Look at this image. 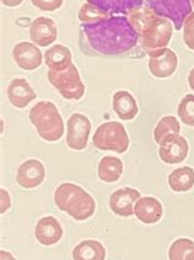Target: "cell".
Here are the masks:
<instances>
[{
	"mask_svg": "<svg viewBox=\"0 0 194 260\" xmlns=\"http://www.w3.org/2000/svg\"><path fill=\"white\" fill-rule=\"evenodd\" d=\"M80 31L89 47L105 56L126 53L140 41L127 16H111L96 24H83Z\"/></svg>",
	"mask_w": 194,
	"mask_h": 260,
	"instance_id": "6da1fadb",
	"label": "cell"
},
{
	"mask_svg": "<svg viewBox=\"0 0 194 260\" xmlns=\"http://www.w3.org/2000/svg\"><path fill=\"white\" fill-rule=\"evenodd\" d=\"M54 202L58 209L65 211L76 221L90 218L96 210L94 198L79 185L73 183H63L57 187Z\"/></svg>",
	"mask_w": 194,
	"mask_h": 260,
	"instance_id": "7a4b0ae2",
	"label": "cell"
},
{
	"mask_svg": "<svg viewBox=\"0 0 194 260\" xmlns=\"http://www.w3.org/2000/svg\"><path fill=\"white\" fill-rule=\"evenodd\" d=\"M30 121L40 137L48 142L59 141L64 135V121L51 101L37 103L30 111Z\"/></svg>",
	"mask_w": 194,
	"mask_h": 260,
	"instance_id": "3957f363",
	"label": "cell"
},
{
	"mask_svg": "<svg viewBox=\"0 0 194 260\" xmlns=\"http://www.w3.org/2000/svg\"><path fill=\"white\" fill-rule=\"evenodd\" d=\"M92 141L100 151H112L121 154L126 153L129 147L128 134L124 126L117 121H109L98 126Z\"/></svg>",
	"mask_w": 194,
	"mask_h": 260,
	"instance_id": "277c9868",
	"label": "cell"
},
{
	"mask_svg": "<svg viewBox=\"0 0 194 260\" xmlns=\"http://www.w3.org/2000/svg\"><path fill=\"white\" fill-rule=\"evenodd\" d=\"M48 80L66 100H80L85 94V84L81 80L76 66L71 64L63 72L49 69Z\"/></svg>",
	"mask_w": 194,
	"mask_h": 260,
	"instance_id": "5b68a950",
	"label": "cell"
},
{
	"mask_svg": "<svg viewBox=\"0 0 194 260\" xmlns=\"http://www.w3.org/2000/svg\"><path fill=\"white\" fill-rule=\"evenodd\" d=\"M173 28L175 27L169 19L158 15L140 36V47L147 54L166 48L172 37Z\"/></svg>",
	"mask_w": 194,
	"mask_h": 260,
	"instance_id": "8992f818",
	"label": "cell"
},
{
	"mask_svg": "<svg viewBox=\"0 0 194 260\" xmlns=\"http://www.w3.org/2000/svg\"><path fill=\"white\" fill-rule=\"evenodd\" d=\"M145 3L156 15L172 21L173 27L177 31L183 27L184 20L192 14L190 0H145Z\"/></svg>",
	"mask_w": 194,
	"mask_h": 260,
	"instance_id": "52a82bcc",
	"label": "cell"
},
{
	"mask_svg": "<svg viewBox=\"0 0 194 260\" xmlns=\"http://www.w3.org/2000/svg\"><path fill=\"white\" fill-rule=\"evenodd\" d=\"M66 144L74 151H83L88 147L91 122L85 115L75 114L69 117L66 122Z\"/></svg>",
	"mask_w": 194,
	"mask_h": 260,
	"instance_id": "ba28073f",
	"label": "cell"
},
{
	"mask_svg": "<svg viewBox=\"0 0 194 260\" xmlns=\"http://www.w3.org/2000/svg\"><path fill=\"white\" fill-rule=\"evenodd\" d=\"M160 159L166 164L182 163L187 158L189 146L187 140L181 135H170L159 144Z\"/></svg>",
	"mask_w": 194,
	"mask_h": 260,
	"instance_id": "9c48e42d",
	"label": "cell"
},
{
	"mask_svg": "<svg viewBox=\"0 0 194 260\" xmlns=\"http://www.w3.org/2000/svg\"><path fill=\"white\" fill-rule=\"evenodd\" d=\"M149 71L160 79L169 78L177 71L178 57L170 48H162L149 54Z\"/></svg>",
	"mask_w": 194,
	"mask_h": 260,
	"instance_id": "30bf717a",
	"label": "cell"
},
{
	"mask_svg": "<svg viewBox=\"0 0 194 260\" xmlns=\"http://www.w3.org/2000/svg\"><path fill=\"white\" fill-rule=\"evenodd\" d=\"M11 54H13L14 62L24 71H34L42 64V52L33 42L16 43Z\"/></svg>",
	"mask_w": 194,
	"mask_h": 260,
	"instance_id": "8fae6325",
	"label": "cell"
},
{
	"mask_svg": "<svg viewBox=\"0 0 194 260\" xmlns=\"http://www.w3.org/2000/svg\"><path fill=\"white\" fill-rule=\"evenodd\" d=\"M46 178V168L38 159H28L20 164L16 173V181L25 189L40 186Z\"/></svg>",
	"mask_w": 194,
	"mask_h": 260,
	"instance_id": "7c38bea8",
	"label": "cell"
},
{
	"mask_svg": "<svg viewBox=\"0 0 194 260\" xmlns=\"http://www.w3.org/2000/svg\"><path fill=\"white\" fill-rule=\"evenodd\" d=\"M30 37L34 45L40 47H48L56 42L58 37L56 22L49 17H37L30 25Z\"/></svg>",
	"mask_w": 194,
	"mask_h": 260,
	"instance_id": "4fadbf2b",
	"label": "cell"
},
{
	"mask_svg": "<svg viewBox=\"0 0 194 260\" xmlns=\"http://www.w3.org/2000/svg\"><path fill=\"white\" fill-rule=\"evenodd\" d=\"M140 199V192L132 187L115 190L109 198V207L121 217H130L134 215V204Z\"/></svg>",
	"mask_w": 194,
	"mask_h": 260,
	"instance_id": "5bb4252c",
	"label": "cell"
},
{
	"mask_svg": "<svg viewBox=\"0 0 194 260\" xmlns=\"http://www.w3.org/2000/svg\"><path fill=\"white\" fill-rule=\"evenodd\" d=\"M7 94L11 105L17 109H25L31 101H33L37 98L36 91L24 78L14 79L8 86Z\"/></svg>",
	"mask_w": 194,
	"mask_h": 260,
	"instance_id": "9a60e30c",
	"label": "cell"
},
{
	"mask_svg": "<svg viewBox=\"0 0 194 260\" xmlns=\"http://www.w3.org/2000/svg\"><path fill=\"white\" fill-rule=\"evenodd\" d=\"M36 239L43 245H53L63 237V228L57 218L47 216L41 218L34 228Z\"/></svg>",
	"mask_w": 194,
	"mask_h": 260,
	"instance_id": "2e32d148",
	"label": "cell"
},
{
	"mask_svg": "<svg viewBox=\"0 0 194 260\" xmlns=\"http://www.w3.org/2000/svg\"><path fill=\"white\" fill-rule=\"evenodd\" d=\"M164 213L161 202L151 196L140 198L134 206V215L140 222L145 224H152L160 221Z\"/></svg>",
	"mask_w": 194,
	"mask_h": 260,
	"instance_id": "e0dca14e",
	"label": "cell"
},
{
	"mask_svg": "<svg viewBox=\"0 0 194 260\" xmlns=\"http://www.w3.org/2000/svg\"><path fill=\"white\" fill-rule=\"evenodd\" d=\"M112 108L121 120L130 121L138 115L139 108L134 96L127 90L114 92L112 99Z\"/></svg>",
	"mask_w": 194,
	"mask_h": 260,
	"instance_id": "ac0fdd59",
	"label": "cell"
},
{
	"mask_svg": "<svg viewBox=\"0 0 194 260\" xmlns=\"http://www.w3.org/2000/svg\"><path fill=\"white\" fill-rule=\"evenodd\" d=\"M45 63L51 71L63 72L73 64V54L66 46L54 45L46 51Z\"/></svg>",
	"mask_w": 194,
	"mask_h": 260,
	"instance_id": "d6986e66",
	"label": "cell"
},
{
	"mask_svg": "<svg viewBox=\"0 0 194 260\" xmlns=\"http://www.w3.org/2000/svg\"><path fill=\"white\" fill-rule=\"evenodd\" d=\"M123 163L120 158L107 155L98 163V178L105 183H115L121 179L122 174H123Z\"/></svg>",
	"mask_w": 194,
	"mask_h": 260,
	"instance_id": "ffe728a7",
	"label": "cell"
},
{
	"mask_svg": "<svg viewBox=\"0 0 194 260\" xmlns=\"http://www.w3.org/2000/svg\"><path fill=\"white\" fill-rule=\"evenodd\" d=\"M106 249L100 242L88 239L81 242L74 248V260H105Z\"/></svg>",
	"mask_w": 194,
	"mask_h": 260,
	"instance_id": "44dd1931",
	"label": "cell"
},
{
	"mask_svg": "<svg viewBox=\"0 0 194 260\" xmlns=\"http://www.w3.org/2000/svg\"><path fill=\"white\" fill-rule=\"evenodd\" d=\"M127 19L130 22V25L134 27V30L137 31L139 37L144 34V31L151 25V22L158 17V15L147 7H138L132 9L128 14H127Z\"/></svg>",
	"mask_w": 194,
	"mask_h": 260,
	"instance_id": "7402d4cb",
	"label": "cell"
},
{
	"mask_svg": "<svg viewBox=\"0 0 194 260\" xmlns=\"http://www.w3.org/2000/svg\"><path fill=\"white\" fill-rule=\"evenodd\" d=\"M169 185L175 192H187L194 186V169L182 167L169 175Z\"/></svg>",
	"mask_w": 194,
	"mask_h": 260,
	"instance_id": "603a6c76",
	"label": "cell"
},
{
	"mask_svg": "<svg viewBox=\"0 0 194 260\" xmlns=\"http://www.w3.org/2000/svg\"><path fill=\"white\" fill-rule=\"evenodd\" d=\"M143 2L144 0H89V3L97 5L109 14L120 13L124 15H127L132 9L141 7Z\"/></svg>",
	"mask_w": 194,
	"mask_h": 260,
	"instance_id": "cb8c5ba5",
	"label": "cell"
},
{
	"mask_svg": "<svg viewBox=\"0 0 194 260\" xmlns=\"http://www.w3.org/2000/svg\"><path fill=\"white\" fill-rule=\"evenodd\" d=\"M111 16L112 14H109L108 11L103 10V9L98 8L97 5L89 2L81 5L79 13H77V17L83 24H96V22L109 19Z\"/></svg>",
	"mask_w": 194,
	"mask_h": 260,
	"instance_id": "d4e9b609",
	"label": "cell"
},
{
	"mask_svg": "<svg viewBox=\"0 0 194 260\" xmlns=\"http://www.w3.org/2000/svg\"><path fill=\"white\" fill-rule=\"evenodd\" d=\"M181 132V125L175 116L162 117L156 125L154 129V140L158 144H160L167 136L179 135Z\"/></svg>",
	"mask_w": 194,
	"mask_h": 260,
	"instance_id": "484cf974",
	"label": "cell"
},
{
	"mask_svg": "<svg viewBox=\"0 0 194 260\" xmlns=\"http://www.w3.org/2000/svg\"><path fill=\"white\" fill-rule=\"evenodd\" d=\"M194 252V242L188 238H179L171 244L169 250L170 260H186L188 254Z\"/></svg>",
	"mask_w": 194,
	"mask_h": 260,
	"instance_id": "4316f807",
	"label": "cell"
},
{
	"mask_svg": "<svg viewBox=\"0 0 194 260\" xmlns=\"http://www.w3.org/2000/svg\"><path fill=\"white\" fill-rule=\"evenodd\" d=\"M177 115L186 126L194 127V95L187 94L178 104Z\"/></svg>",
	"mask_w": 194,
	"mask_h": 260,
	"instance_id": "83f0119b",
	"label": "cell"
},
{
	"mask_svg": "<svg viewBox=\"0 0 194 260\" xmlns=\"http://www.w3.org/2000/svg\"><path fill=\"white\" fill-rule=\"evenodd\" d=\"M183 41L189 50L194 51V13L188 15L184 20Z\"/></svg>",
	"mask_w": 194,
	"mask_h": 260,
	"instance_id": "f1b7e54d",
	"label": "cell"
},
{
	"mask_svg": "<svg viewBox=\"0 0 194 260\" xmlns=\"http://www.w3.org/2000/svg\"><path fill=\"white\" fill-rule=\"evenodd\" d=\"M33 7L42 11H56L63 5L64 0H31Z\"/></svg>",
	"mask_w": 194,
	"mask_h": 260,
	"instance_id": "f546056e",
	"label": "cell"
},
{
	"mask_svg": "<svg viewBox=\"0 0 194 260\" xmlns=\"http://www.w3.org/2000/svg\"><path fill=\"white\" fill-rule=\"evenodd\" d=\"M0 195H2V210H0V213H5V211L11 206L10 196H9L8 191H5L4 189L0 190Z\"/></svg>",
	"mask_w": 194,
	"mask_h": 260,
	"instance_id": "4dcf8cb0",
	"label": "cell"
},
{
	"mask_svg": "<svg viewBox=\"0 0 194 260\" xmlns=\"http://www.w3.org/2000/svg\"><path fill=\"white\" fill-rule=\"evenodd\" d=\"M22 2H24V0H2L3 4H4L5 7H9V8L19 7L20 4H22Z\"/></svg>",
	"mask_w": 194,
	"mask_h": 260,
	"instance_id": "1f68e13d",
	"label": "cell"
},
{
	"mask_svg": "<svg viewBox=\"0 0 194 260\" xmlns=\"http://www.w3.org/2000/svg\"><path fill=\"white\" fill-rule=\"evenodd\" d=\"M0 260H15V258L7 250H0Z\"/></svg>",
	"mask_w": 194,
	"mask_h": 260,
	"instance_id": "d6a6232c",
	"label": "cell"
},
{
	"mask_svg": "<svg viewBox=\"0 0 194 260\" xmlns=\"http://www.w3.org/2000/svg\"><path fill=\"white\" fill-rule=\"evenodd\" d=\"M188 84H189V88L194 90V68L188 74Z\"/></svg>",
	"mask_w": 194,
	"mask_h": 260,
	"instance_id": "836d02e7",
	"label": "cell"
},
{
	"mask_svg": "<svg viewBox=\"0 0 194 260\" xmlns=\"http://www.w3.org/2000/svg\"><path fill=\"white\" fill-rule=\"evenodd\" d=\"M186 260H194V252H192L190 254H188Z\"/></svg>",
	"mask_w": 194,
	"mask_h": 260,
	"instance_id": "e575fe53",
	"label": "cell"
},
{
	"mask_svg": "<svg viewBox=\"0 0 194 260\" xmlns=\"http://www.w3.org/2000/svg\"><path fill=\"white\" fill-rule=\"evenodd\" d=\"M190 2H192V7H193V9H194V0H190Z\"/></svg>",
	"mask_w": 194,
	"mask_h": 260,
	"instance_id": "d590c367",
	"label": "cell"
}]
</instances>
